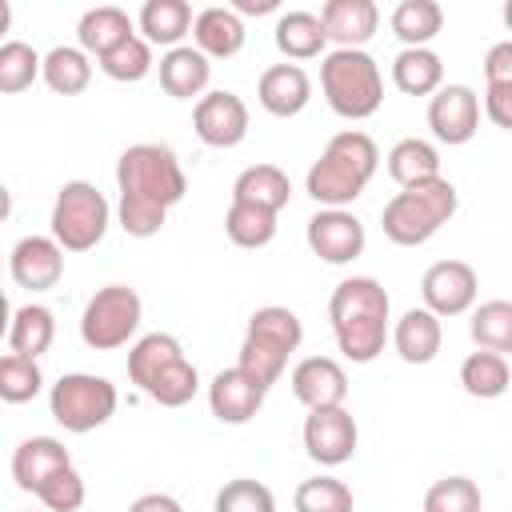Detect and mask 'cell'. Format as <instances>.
<instances>
[{
    "instance_id": "cell-23",
    "label": "cell",
    "mask_w": 512,
    "mask_h": 512,
    "mask_svg": "<svg viewBox=\"0 0 512 512\" xmlns=\"http://www.w3.org/2000/svg\"><path fill=\"white\" fill-rule=\"evenodd\" d=\"M212 80V64L192 48V44H176L160 56V88L172 96V100H192V96H204Z\"/></svg>"
},
{
    "instance_id": "cell-3",
    "label": "cell",
    "mask_w": 512,
    "mask_h": 512,
    "mask_svg": "<svg viewBox=\"0 0 512 512\" xmlns=\"http://www.w3.org/2000/svg\"><path fill=\"white\" fill-rule=\"evenodd\" d=\"M456 204H460L456 184L444 180V176L412 184V188H400L380 212L384 236L392 244H400V248H420L456 216Z\"/></svg>"
},
{
    "instance_id": "cell-4",
    "label": "cell",
    "mask_w": 512,
    "mask_h": 512,
    "mask_svg": "<svg viewBox=\"0 0 512 512\" xmlns=\"http://www.w3.org/2000/svg\"><path fill=\"white\" fill-rule=\"evenodd\" d=\"M300 340H304L300 316L292 308H284V304H264V308H256L248 316V332H244L236 368L248 372L268 392L284 376L288 356L300 348Z\"/></svg>"
},
{
    "instance_id": "cell-39",
    "label": "cell",
    "mask_w": 512,
    "mask_h": 512,
    "mask_svg": "<svg viewBox=\"0 0 512 512\" xmlns=\"http://www.w3.org/2000/svg\"><path fill=\"white\" fill-rule=\"evenodd\" d=\"M152 44H144V36H128L124 44H116L112 52L100 56V72L116 84H136L152 72Z\"/></svg>"
},
{
    "instance_id": "cell-11",
    "label": "cell",
    "mask_w": 512,
    "mask_h": 512,
    "mask_svg": "<svg viewBox=\"0 0 512 512\" xmlns=\"http://www.w3.org/2000/svg\"><path fill=\"white\" fill-rule=\"evenodd\" d=\"M476 292H480V280H476V268L464 264V260H436L424 280H420V296H424V308L444 320V316H464L472 304H476Z\"/></svg>"
},
{
    "instance_id": "cell-42",
    "label": "cell",
    "mask_w": 512,
    "mask_h": 512,
    "mask_svg": "<svg viewBox=\"0 0 512 512\" xmlns=\"http://www.w3.org/2000/svg\"><path fill=\"white\" fill-rule=\"evenodd\" d=\"M484 496L468 476H444L424 492V512H480Z\"/></svg>"
},
{
    "instance_id": "cell-5",
    "label": "cell",
    "mask_w": 512,
    "mask_h": 512,
    "mask_svg": "<svg viewBox=\"0 0 512 512\" xmlns=\"http://www.w3.org/2000/svg\"><path fill=\"white\" fill-rule=\"evenodd\" d=\"M320 92L328 108L344 120H368L384 104L380 64L364 48H332L320 60Z\"/></svg>"
},
{
    "instance_id": "cell-10",
    "label": "cell",
    "mask_w": 512,
    "mask_h": 512,
    "mask_svg": "<svg viewBox=\"0 0 512 512\" xmlns=\"http://www.w3.org/2000/svg\"><path fill=\"white\" fill-rule=\"evenodd\" d=\"M360 444V428H356V416L340 404V408H308L304 416V452L324 464V468H336L344 460H352Z\"/></svg>"
},
{
    "instance_id": "cell-20",
    "label": "cell",
    "mask_w": 512,
    "mask_h": 512,
    "mask_svg": "<svg viewBox=\"0 0 512 512\" xmlns=\"http://www.w3.org/2000/svg\"><path fill=\"white\" fill-rule=\"evenodd\" d=\"M68 464H72V456H68V448L56 436H28L12 452V480H16L20 492H32L36 496V488L48 476H56L60 468H68Z\"/></svg>"
},
{
    "instance_id": "cell-45",
    "label": "cell",
    "mask_w": 512,
    "mask_h": 512,
    "mask_svg": "<svg viewBox=\"0 0 512 512\" xmlns=\"http://www.w3.org/2000/svg\"><path fill=\"white\" fill-rule=\"evenodd\" d=\"M116 220H120V228H124L128 236L148 240V236H156V232L164 228L168 212H164V208H156V204H144V200L120 196V204H116Z\"/></svg>"
},
{
    "instance_id": "cell-34",
    "label": "cell",
    "mask_w": 512,
    "mask_h": 512,
    "mask_svg": "<svg viewBox=\"0 0 512 512\" xmlns=\"http://www.w3.org/2000/svg\"><path fill=\"white\" fill-rule=\"evenodd\" d=\"M176 356H184V348H180L176 336H168V332H148V336H140V340L128 348V380L144 392L148 380H152L160 368H168Z\"/></svg>"
},
{
    "instance_id": "cell-38",
    "label": "cell",
    "mask_w": 512,
    "mask_h": 512,
    "mask_svg": "<svg viewBox=\"0 0 512 512\" xmlns=\"http://www.w3.org/2000/svg\"><path fill=\"white\" fill-rule=\"evenodd\" d=\"M40 80V52L24 40H4L0 44V96L28 92Z\"/></svg>"
},
{
    "instance_id": "cell-22",
    "label": "cell",
    "mask_w": 512,
    "mask_h": 512,
    "mask_svg": "<svg viewBox=\"0 0 512 512\" xmlns=\"http://www.w3.org/2000/svg\"><path fill=\"white\" fill-rule=\"evenodd\" d=\"M444 344V328L428 308H408L392 328V348L404 364H432Z\"/></svg>"
},
{
    "instance_id": "cell-15",
    "label": "cell",
    "mask_w": 512,
    "mask_h": 512,
    "mask_svg": "<svg viewBox=\"0 0 512 512\" xmlns=\"http://www.w3.org/2000/svg\"><path fill=\"white\" fill-rule=\"evenodd\" d=\"M8 272L28 292H48L64 276V248L52 236H24L8 252Z\"/></svg>"
},
{
    "instance_id": "cell-43",
    "label": "cell",
    "mask_w": 512,
    "mask_h": 512,
    "mask_svg": "<svg viewBox=\"0 0 512 512\" xmlns=\"http://www.w3.org/2000/svg\"><path fill=\"white\" fill-rule=\"evenodd\" d=\"M212 512H276V496H272L268 484L240 476V480H228V484L216 492Z\"/></svg>"
},
{
    "instance_id": "cell-18",
    "label": "cell",
    "mask_w": 512,
    "mask_h": 512,
    "mask_svg": "<svg viewBox=\"0 0 512 512\" xmlns=\"http://www.w3.org/2000/svg\"><path fill=\"white\" fill-rule=\"evenodd\" d=\"M256 100H260V108H264L268 116L288 120V116H296V112L308 108V100H312V80H308V72H304L300 64H272V68L260 72Z\"/></svg>"
},
{
    "instance_id": "cell-30",
    "label": "cell",
    "mask_w": 512,
    "mask_h": 512,
    "mask_svg": "<svg viewBox=\"0 0 512 512\" xmlns=\"http://www.w3.org/2000/svg\"><path fill=\"white\" fill-rule=\"evenodd\" d=\"M328 36L320 28V16L316 12H304V8H292L276 20V48L288 56V60H316L324 52Z\"/></svg>"
},
{
    "instance_id": "cell-14",
    "label": "cell",
    "mask_w": 512,
    "mask_h": 512,
    "mask_svg": "<svg viewBox=\"0 0 512 512\" xmlns=\"http://www.w3.org/2000/svg\"><path fill=\"white\" fill-rule=\"evenodd\" d=\"M308 248L324 260V264H352L368 236H364V224L348 212V208H320L312 220H308Z\"/></svg>"
},
{
    "instance_id": "cell-52",
    "label": "cell",
    "mask_w": 512,
    "mask_h": 512,
    "mask_svg": "<svg viewBox=\"0 0 512 512\" xmlns=\"http://www.w3.org/2000/svg\"><path fill=\"white\" fill-rule=\"evenodd\" d=\"M8 216H12V192H8L4 184H0V224H4Z\"/></svg>"
},
{
    "instance_id": "cell-24",
    "label": "cell",
    "mask_w": 512,
    "mask_h": 512,
    "mask_svg": "<svg viewBox=\"0 0 512 512\" xmlns=\"http://www.w3.org/2000/svg\"><path fill=\"white\" fill-rule=\"evenodd\" d=\"M232 200L280 216V208H288V200H292L288 172H280L276 164H252V168H244L236 176V184H232Z\"/></svg>"
},
{
    "instance_id": "cell-25",
    "label": "cell",
    "mask_w": 512,
    "mask_h": 512,
    "mask_svg": "<svg viewBox=\"0 0 512 512\" xmlns=\"http://www.w3.org/2000/svg\"><path fill=\"white\" fill-rule=\"evenodd\" d=\"M128 36H136V32H132V20H128V12L116 8V4L88 8V12L80 16V24H76L80 52H84V56H96V60H100L104 52H112L116 44H124Z\"/></svg>"
},
{
    "instance_id": "cell-35",
    "label": "cell",
    "mask_w": 512,
    "mask_h": 512,
    "mask_svg": "<svg viewBox=\"0 0 512 512\" xmlns=\"http://www.w3.org/2000/svg\"><path fill=\"white\" fill-rule=\"evenodd\" d=\"M200 392V376H196V364L188 360V356H176L168 368H160L152 380H148V388H144V396H152L160 408H184L192 396Z\"/></svg>"
},
{
    "instance_id": "cell-26",
    "label": "cell",
    "mask_w": 512,
    "mask_h": 512,
    "mask_svg": "<svg viewBox=\"0 0 512 512\" xmlns=\"http://www.w3.org/2000/svg\"><path fill=\"white\" fill-rule=\"evenodd\" d=\"M136 24L144 32V44L176 48L192 32V4L188 0H144Z\"/></svg>"
},
{
    "instance_id": "cell-9",
    "label": "cell",
    "mask_w": 512,
    "mask_h": 512,
    "mask_svg": "<svg viewBox=\"0 0 512 512\" xmlns=\"http://www.w3.org/2000/svg\"><path fill=\"white\" fill-rule=\"evenodd\" d=\"M140 296L136 288L128 284H104L96 288V296L84 304V316H80V340L92 348V352H116L124 348L136 328H140Z\"/></svg>"
},
{
    "instance_id": "cell-46",
    "label": "cell",
    "mask_w": 512,
    "mask_h": 512,
    "mask_svg": "<svg viewBox=\"0 0 512 512\" xmlns=\"http://www.w3.org/2000/svg\"><path fill=\"white\" fill-rule=\"evenodd\" d=\"M484 116L496 128H512V84H484Z\"/></svg>"
},
{
    "instance_id": "cell-48",
    "label": "cell",
    "mask_w": 512,
    "mask_h": 512,
    "mask_svg": "<svg viewBox=\"0 0 512 512\" xmlns=\"http://www.w3.org/2000/svg\"><path fill=\"white\" fill-rule=\"evenodd\" d=\"M128 512H184V508H180V500L168 496V492H144V496H136V500L128 504Z\"/></svg>"
},
{
    "instance_id": "cell-13",
    "label": "cell",
    "mask_w": 512,
    "mask_h": 512,
    "mask_svg": "<svg viewBox=\"0 0 512 512\" xmlns=\"http://www.w3.org/2000/svg\"><path fill=\"white\" fill-rule=\"evenodd\" d=\"M192 124L208 148H236L248 136V104L228 88L204 92L192 108Z\"/></svg>"
},
{
    "instance_id": "cell-37",
    "label": "cell",
    "mask_w": 512,
    "mask_h": 512,
    "mask_svg": "<svg viewBox=\"0 0 512 512\" xmlns=\"http://www.w3.org/2000/svg\"><path fill=\"white\" fill-rule=\"evenodd\" d=\"M472 340L484 352H512V304L508 300H484L472 312Z\"/></svg>"
},
{
    "instance_id": "cell-7",
    "label": "cell",
    "mask_w": 512,
    "mask_h": 512,
    "mask_svg": "<svg viewBox=\"0 0 512 512\" xmlns=\"http://www.w3.org/2000/svg\"><path fill=\"white\" fill-rule=\"evenodd\" d=\"M116 404H120L116 384L96 376V372H68L48 392L52 420L64 432H76V436H84L92 428H104L116 416Z\"/></svg>"
},
{
    "instance_id": "cell-36",
    "label": "cell",
    "mask_w": 512,
    "mask_h": 512,
    "mask_svg": "<svg viewBox=\"0 0 512 512\" xmlns=\"http://www.w3.org/2000/svg\"><path fill=\"white\" fill-rule=\"evenodd\" d=\"M224 232L236 248H264L272 244L276 236V212H264V208H252V204H228V216H224Z\"/></svg>"
},
{
    "instance_id": "cell-53",
    "label": "cell",
    "mask_w": 512,
    "mask_h": 512,
    "mask_svg": "<svg viewBox=\"0 0 512 512\" xmlns=\"http://www.w3.org/2000/svg\"><path fill=\"white\" fill-rule=\"evenodd\" d=\"M0 268H4V256H0Z\"/></svg>"
},
{
    "instance_id": "cell-29",
    "label": "cell",
    "mask_w": 512,
    "mask_h": 512,
    "mask_svg": "<svg viewBox=\"0 0 512 512\" xmlns=\"http://www.w3.org/2000/svg\"><path fill=\"white\" fill-rule=\"evenodd\" d=\"M388 176H392L400 188L436 180V176H440V152H436V144H428V140H420V136L396 140L392 152H388Z\"/></svg>"
},
{
    "instance_id": "cell-6",
    "label": "cell",
    "mask_w": 512,
    "mask_h": 512,
    "mask_svg": "<svg viewBox=\"0 0 512 512\" xmlns=\"http://www.w3.org/2000/svg\"><path fill=\"white\" fill-rule=\"evenodd\" d=\"M116 188L120 196H132L168 212L172 204L184 200L188 176L168 144H132L116 160Z\"/></svg>"
},
{
    "instance_id": "cell-19",
    "label": "cell",
    "mask_w": 512,
    "mask_h": 512,
    "mask_svg": "<svg viewBox=\"0 0 512 512\" xmlns=\"http://www.w3.org/2000/svg\"><path fill=\"white\" fill-rule=\"evenodd\" d=\"M320 28L336 48H364L380 28V8L372 0H328L320 8Z\"/></svg>"
},
{
    "instance_id": "cell-21",
    "label": "cell",
    "mask_w": 512,
    "mask_h": 512,
    "mask_svg": "<svg viewBox=\"0 0 512 512\" xmlns=\"http://www.w3.org/2000/svg\"><path fill=\"white\" fill-rule=\"evenodd\" d=\"M244 20L232 12V8H204L192 16V40H196V52L204 60H232L240 48H244Z\"/></svg>"
},
{
    "instance_id": "cell-16",
    "label": "cell",
    "mask_w": 512,
    "mask_h": 512,
    "mask_svg": "<svg viewBox=\"0 0 512 512\" xmlns=\"http://www.w3.org/2000/svg\"><path fill=\"white\" fill-rule=\"evenodd\" d=\"M288 384L304 408H340L348 400V372L332 356H304L292 368Z\"/></svg>"
},
{
    "instance_id": "cell-49",
    "label": "cell",
    "mask_w": 512,
    "mask_h": 512,
    "mask_svg": "<svg viewBox=\"0 0 512 512\" xmlns=\"http://www.w3.org/2000/svg\"><path fill=\"white\" fill-rule=\"evenodd\" d=\"M228 8L236 16H264V12H276V0H232Z\"/></svg>"
},
{
    "instance_id": "cell-27",
    "label": "cell",
    "mask_w": 512,
    "mask_h": 512,
    "mask_svg": "<svg viewBox=\"0 0 512 512\" xmlns=\"http://www.w3.org/2000/svg\"><path fill=\"white\" fill-rule=\"evenodd\" d=\"M392 84L404 96H432L444 84V60L432 48H400L392 60Z\"/></svg>"
},
{
    "instance_id": "cell-41",
    "label": "cell",
    "mask_w": 512,
    "mask_h": 512,
    "mask_svg": "<svg viewBox=\"0 0 512 512\" xmlns=\"http://www.w3.org/2000/svg\"><path fill=\"white\" fill-rule=\"evenodd\" d=\"M292 504L296 512H352V488L336 476H312L300 480Z\"/></svg>"
},
{
    "instance_id": "cell-12",
    "label": "cell",
    "mask_w": 512,
    "mask_h": 512,
    "mask_svg": "<svg viewBox=\"0 0 512 512\" xmlns=\"http://www.w3.org/2000/svg\"><path fill=\"white\" fill-rule=\"evenodd\" d=\"M428 128L448 148L468 144L480 132V96L468 84H440L428 100Z\"/></svg>"
},
{
    "instance_id": "cell-33",
    "label": "cell",
    "mask_w": 512,
    "mask_h": 512,
    "mask_svg": "<svg viewBox=\"0 0 512 512\" xmlns=\"http://www.w3.org/2000/svg\"><path fill=\"white\" fill-rule=\"evenodd\" d=\"M460 384L468 396L476 400H496L508 392L512 384V368H508V356H496V352H472L464 364H460Z\"/></svg>"
},
{
    "instance_id": "cell-2",
    "label": "cell",
    "mask_w": 512,
    "mask_h": 512,
    "mask_svg": "<svg viewBox=\"0 0 512 512\" xmlns=\"http://www.w3.org/2000/svg\"><path fill=\"white\" fill-rule=\"evenodd\" d=\"M380 164V148L368 132L360 128H344L328 140V148L320 152V160L308 168L304 176V192L320 204V208H348L368 180L376 176Z\"/></svg>"
},
{
    "instance_id": "cell-51",
    "label": "cell",
    "mask_w": 512,
    "mask_h": 512,
    "mask_svg": "<svg viewBox=\"0 0 512 512\" xmlns=\"http://www.w3.org/2000/svg\"><path fill=\"white\" fill-rule=\"evenodd\" d=\"M12 28V4L8 0H0V44H4V32Z\"/></svg>"
},
{
    "instance_id": "cell-1",
    "label": "cell",
    "mask_w": 512,
    "mask_h": 512,
    "mask_svg": "<svg viewBox=\"0 0 512 512\" xmlns=\"http://www.w3.org/2000/svg\"><path fill=\"white\" fill-rule=\"evenodd\" d=\"M388 312L392 300L380 280L372 276H348L328 296V320L336 348L352 364H372L388 344Z\"/></svg>"
},
{
    "instance_id": "cell-32",
    "label": "cell",
    "mask_w": 512,
    "mask_h": 512,
    "mask_svg": "<svg viewBox=\"0 0 512 512\" xmlns=\"http://www.w3.org/2000/svg\"><path fill=\"white\" fill-rule=\"evenodd\" d=\"M444 28V8L436 0H400L392 8V32L404 48H428L432 36Z\"/></svg>"
},
{
    "instance_id": "cell-17",
    "label": "cell",
    "mask_w": 512,
    "mask_h": 512,
    "mask_svg": "<svg viewBox=\"0 0 512 512\" xmlns=\"http://www.w3.org/2000/svg\"><path fill=\"white\" fill-rule=\"evenodd\" d=\"M264 396L268 392L240 368H220L208 384V408L220 424H248L264 408Z\"/></svg>"
},
{
    "instance_id": "cell-44",
    "label": "cell",
    "mask_w": 512,
    "mask_h": 512,
    "mask_svg": "<svg viewBox=\"0 0 512 512\" xmlns=\"http://www.w3.org/2000/svg\"><path fill=\"white\" fill-rule=\"evenodd\" d=\"M84 476L68 464L60 468L56 476H48L40 488H36V500L44 504V512H80L84 508Z\"/></svg>"
},
{
    "instance_id": "cell-50",
    "label": "cell",
    "mask_w": 512,
    "mask_h": 512,
    "mask_svg": "<svg viewBox=\"0 0 512 512\" xmlns=\"http://www.w3.org/2000/svg\"><path fill=\"white\" fill-rule=\"evenodd\" d=\"M8 324H12V304H8V296L0 288V340H8Z\"/></svg>"
},
{
    "instance_id": "cell-47",
    "label": "cell",
    "mask_w": 512,
    "mask_h": 512,
    "mask_svg": "<svg viewBox=\"0 0 512 512\" xmlns=\"http://www.w3.org/2000/svg\"><path fill=\"white\" fill-rule=\"evenodd\" d=\"M484 84H512V40H500L484 56Z\"/></svg>"
},
{
    "instance_id": "cell-31",
    "label": "cell",
    "mask_w": 512,
    "mask_h": 512,
    "mask_svg": "<svg viewBox=\"0 0 512 512\" xmlns=\"http://www.w3.org/2000/svg\"><path fill=\"white\" fill-rule=\"evenodd\" d=\"M40 80L56 92V96H80L92 84V60L80 48H52L48 56H40Z\"/></svg>"
},
{
    "instance_id": "cell-8",
    "label": "cell",
    "mask_w": 512,
    "mask_h": 512,
    "mask_svg": "<svg viewBox=\"0 0 512 512\" xmlns=\"http://www.w3.org/2000/svg\"><path fill=\"white\" fill-rule=\"evenodd\" d=\"M112 224V208L104 200V192L88 180H68L60 192H56V204H52V240L64 248V252H88L104 240Z\"/></svg>"
},
{
    "instance_id": "cell-40",
    "label": "cell",
    "mask_w": 512,
    "mask_h": 512,
    "mask_svg": "<svg viewBox=\"0 0 512 512\" xmlns=\"http://www.w3.org/2000/svg\"><path fill=\"white\" fill-rule=\"evenodd\" d=\"M40 388H44V372L36 360L16 356V352L0 356V400L4 404H28L40 396Z\"/></svg>"
},
{
    "instance_id": "cell-28",
    "label": "cell",
    "mask_w": 512,
    "mask_h": 512,
    "mask_svg": "<svg viewBox=\"0 0 512 512\" xmlns=\"http://www.w3.org/2000/svg\"><path fill=\"white\" fill-rule=\"evenodd\" d=\"M56 340V316L52 308L44 304H24L12 312V324H8V344L16 356H28V360H40Z\"/></svg>"
}]
</instances>
